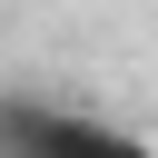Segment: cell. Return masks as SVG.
<instances>
[{
	"label": "cell",
	"instance_id": "obj_1",
	"mask_svg": "<svg viewBox=\"0 0 158 158\" xmlns=\"http://www.w3.org/2000/svg\"><path fill=\"white\" fill-rule=\"evenodd\" d=\"M0 158H158V148L138 128H118V118H89V109L10 89L0 99Z\"/></svg>",
	"mask_w": 158,
	"mask_h": 158
}]
</instances>
